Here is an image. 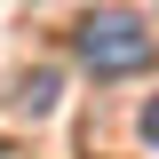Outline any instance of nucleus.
I'll return each mask as SVG.
<instances>
[{
    "label": "nucleus",
    "instance_id": "nucleus-3",
    "mask_svg": "<svg viewBox=\"0 0 159 159\" xmlns=\"http://www.w3.org/2000/svg\"><path fill=\"white\" fill-rule=\"evenodd\" d=\"M143 135H151V143H159V96H151V103H143Z\"/></svg>",
    "mask_w": 159,
    "mask_h": 159
},
{
    "label": "nucleus",
    "instance_id": "nucleus-2",
    "mask_svg": "<svg viewBox=\"0 0 159 159\" xmlns=\"http://www.w3.org/2000/svg\"><path fill=\"white\" fill-rule=\"evenodd\" d=\"M16 103H24V111H48V103H56V72H32L16 88Z\"/></svg>",
    "mask_w": 159,
    "mask_h": 159
},
{
    "label": "nucleus",
    "instance_id": "nucleus-1",
    "mask_svg": "<svg viewBox=\"0 0 159 159\" xmlns=\"http://www.w3.org/2000/svg\"><path fill=\"white\" fill-rule=\"evenodd\" d=\"M72 56L88 64L96 80H127V72L151 64V32H143L135 8H96V16L72 24Z\"/></svg>",
    "mask_w": 159,
    "mask_h": 159
}]
</instances>
